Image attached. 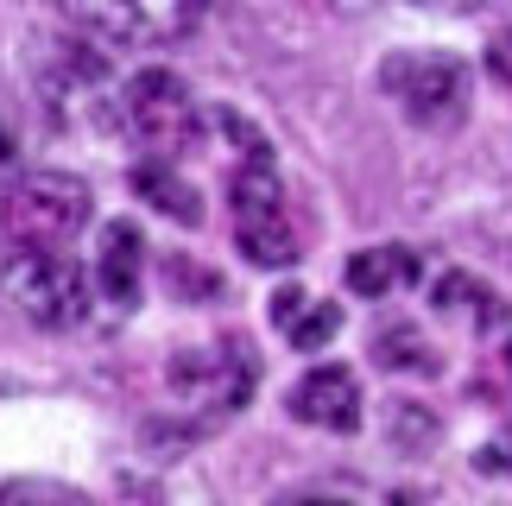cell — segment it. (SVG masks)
<instances>
[{
	"instance_id": "1",
	"label": "cell",
	"mask_w": 512,
	"mask_h": 506,
	"mask_svg": "<svg viewBox=\"0 0 512 506\" xmlns=\"http://www.w3.org/2000/svg\"><path fill=\"white\" fill-rule=\"evenodd\" d=\"M57 13L102 51H159L203 26L209 0H57Z\"/></svg>"
},
{
	"instance_id": "2",
	"label": "cell",
	"mask_w": 512,
	"mask_h": 506,
	"mask_svg": "<svg viewBox=\"0 0 512 506\" xmlns=\"http://www.w3.org/2000/svg\"><path fill=\"white\" fill-rule=\"evenodd\" d=\"M0 298L38 329H76L89 317V272L64 247H13L0 266Z\"/></svg>"
},
{
	"instance_id": "3",
	"label": "cell",
	"mask_w": 512,
	"mask_h": 506,
	"mask_svg": "<svg viewBox=\"0 0 512 506\" xmlns=\"http://www.w3.org/2000/svg\"><path fill=\"white\" fill-rule=\"evenodd\" d=\"M89 216L95 197L70 171H26L0 197V228H7L13 247H70L89 228Z\"/></svg>"
},
{
	"instance_id": "4",
	"label": "cell",
	"mask_w": 512,
	"mask_h": 506,
	"mask_svg": "<svg viewBox=\"0 0 512 506\" xmlns=\"http://www.w3.org/2000/svg\"><path fill=\"white\" fill-rule=\"evenodd\" d=\"M380 89L399 102L405 121L418 127H456L475 102V76L449 51H399L380 64Z\"/></svg>"
},
{
	"instance_id": "5",
	"label": "cell",
	"mask_w": 512,
	"mask_h": 506,
	"mask_svg": "<svg viewBox=\"0 0 512 506\" xmlns=\"http://www.w3.org/2000/svg\"><path fill=\"white\" fill-rule=\"evenodd\" d=\"M121 127L152 159H177V152H190L203 140V108H196V95L184 89V76L140 70V76H127V89H121Z\"/></svg>"
},
{
	"instance_id": "6",
	"label": "cell",
	"mask_w": 512,
	"mask_h": 506,
	"mask_svg": "<svg viewBox=\"0 0 512 506\" xmlns=\"http://www.w3.org/2000/svg\"><path fill=\"white\" fill-rule=\"evenodd\" d=\"M228 203H234V241H241V253L253 266L298 260V228L285 216V190L266 159H241V171L228 178Z\"/></svg>"
},
{
	"instance_id": "7",
	"label": "cell",
	"mask_w": 512,
	"mask_h": 506,
	"mask_svg": "<svg viewBox=\"0 0 512 506\" xmlns=\"http://www.w3.org/2000/svg\"><path fill=\"white\" fill-rule=\"evenodd\" d=\"M171 393L203 412H241V399L253 393V355L241 342L228 348H190L171 361Z\"/></svg>"
},
{
	"instance_id": "8",
	"label": "cell",
	"mask_w": 512,
	"mask_h": 506,
	"mask_svg": "<svg viewBox=\"0 0 512 506\" xmlns=\"http://www.w3.org/2000/svg\"><path fill=\"white\" fill-rule=\"evenodd\" d=\"M291 418L317 424V431H354L361 424V380L348 367H310L291 386Z\"/></svg>"
},
{
	"instance_id": "9",
	"label": "cell",
	"mask_w": 512,
	"mask_h": 506,
	"mask_svg": "<svg viewBox=\"0 0 512 506\" xmlns=\"http://www.w3.org/2000/svg\"><path fill=\"white\" fill-rule=\"evenodd\" d=\"M140 279H146V241L133 222H108L102 228V260H95V285L108 304L133 310L140 304Z\"/></svg>"
},
{
	"instance_id": "10",
	"label": "cell",
	"mask_w": 512,
	"mask_h": 506,
	"mask_svg": "<svg viewBox=\"0 0 512 506\" xmlns=\"http://www.w3.org/2000/svg\"><path fill=\"white\" fill-rule=\"evenodd\" d=\"M272 323H279L298 348H323L342 329V310L323 304V298H310V291H298V285H285L279 298H272Z\"/></svg>"
},
{
	"instance_id": "11",
	"label": "cell",
	"mask_w": 512,
	"mask_h": 506,
	"mask_svg": "<svg viewBox=\"0 0 512 506\" xmlns=\"http://www.w3.org/2000/svg\"><path fill=\"white\" fill-rule=\"evenodd\" d=\"M411 279H418V253L411 247H367L348 260V291H361V298H392Z\"/></svg>"
},
{
	"instance_id": "12",
	"label": "cell",
	"mask_w": 512,
	"mask_h": 506,
	"mask_svg": "<svg viewBox=\"0 0 512 506\" xmlns=\"http://www.w3.org/2000/svg\"><path fill=\"white\" fill-rule=\"evenodd\" d=\"M133 190H140V197L159 209V216H171V222H184V228H196L203 222V197H196V190L177 178L171 171V159H152V165H140L133 171Z\"/></svg>"
},
{
	"instance_id": "13",
	"label": "cell",
	"mask_w": 512,
	"mask_h": 506,
	"mask_svg": "<svg viewBox=\"0 0 512 506\" xmlns=\"http://www.w3.org/2000/svg\"><path fill=\"white\" fill-rule=\"evenodd\" d=\"M437 304L449 310V317H462L475 323V329H500L506 323V304H500V291H487L481 279H468V272H449V279H437Z\"/></svg>"
},
{
	"instance_id": "14",
	"label": "cell",
	"mask_w": 512,
	"mask_h": 506,
	"mask_svg": "<svg viewBox=\"0 0 512 506\" xmlns=\"http://www.w3.org/2000/svg\"><path fill=\"white\" fill-rule=\"evenodd\" d=\"M373 355H380V367H411V374H437V355H430V342L418 336V329H380V336H373Z\"/></svg>"
},
{
	"instance_id": "15",
	"label": "cell",
	"mask_w": 512,
	"mask_h": 506,
	"mask_svg": "<svg viewBox=\"0 0 512 506\" xmlns=\"http://www.w3.org/2000/svg\"><path fill=\"white\" fill-rule=\"evenodd\" d=\"M0 506H89V494L70 488V481L19 475V481H0Z\"/></svg>"
},
{
	"instance_id": "16",
	"label": "cell",
	"mask_w": 512,
	"mask_h": 506,
	"mask_svg": "<svg viewBox=\"0 0 512 506\" xmlns=\"http://www.w3.org/2000/svg\"><path fill=\"white\" fill-rule=\"evenodd\" d=\"M487 70H494V83H506V89H512V26H506V32H494V45H487Z\"/></svg>"
},
{
	"instance_id": "17",
	"label": "cell",
	"mask_w": 512,
	"mask_h": 506,
	"mask_svg": "<svg viewBox=\"0 0 512 506\" xmlns=\"http://www.w3.org/2000/svg\"><path fill=\"white\" fill-rule=\"evenodd\" d=\"M481 469L487 475H512V443H487V450H481Z\"/></svg>"
},
{
	"instance_id": "18",
	"label": "cell",
	"mask_w": 512,
	"mask_h": 506,
	"mask_svg": "<svg viewBox=\"0 0 512 506\" xmlns=\"http://www.w3.org/2000/svg\"><path fill=\"white\" fill-rule=\"evenodd\" d=\"M411 7H430V13H481L494 0H411Z\"/></svg>"
},
{
	"instance_id": "19",
	"label": "cell",
	"mask_w": 512,
	"mask_h": 506,
	"mask_svg": "<svg viewBox=\"0 0 512 506\" xmlns=\"http://www.w3.org/2000/svg\"><path fill=\"white\" fill-rule=\"evenodd\" d=\"M298 506H348V500H298Z\"/></svg>"
},
{
	"instance_id": "20",
	"label": "cell",
	"mask_w": 512,
	"mask_h": 506,
	"mask_svg": "<svg viewBox=\"0 0 512 506\" xmlns=\"http://www.w3.org/2000/svg\"><path fill=\"white\" fill-rule=\"evenodd\" d=\"M0 159H13V146H7V133H0Z\"/></svg>"
},
{
	"instance_id": "21",
	"label": "cell",
	"mask_w": 512,
	"mask_h": 506,
	"mask_svg": "<svg viewBox=\"0 0 512 506\" xmlns=\"http://www.w3.org/2000/svg\"><path fill=\"white\" fill-rule=\"evenodd\" d=\"M506 374H512V342H506Z\"/></svg>"
}]
</instances>
